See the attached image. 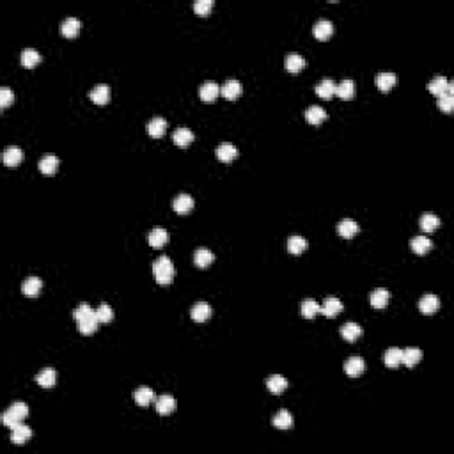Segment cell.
I'll return each instance as SVG.
<instances>
[{"mask_svg":"<svg viewBox=\"0 0 454 454\" xmlns=\"http://www.w3.org/2000/svg\"><path fill=\"white\" fill-rule=\"evenodd\" d=\"M156 412L160 413V415H171V413H174L176 410V399L172 396H160L158 399H156V405H155Z\"/></svg>","mask_w":454,"mask_h":454,"instance_id":"cell-11","label":"cell"},{"mask_svg":"<svg viewBox=\"0 0 454 454\" xmlns=\"http://www.w3.org/2000/svg\"><path fill=\"white\" fill-rule=\"evenodd\" d=\"M92 316H96V311H92V307L89 304H80L75 309V312H73V318L77 319V323L84 321L87 318H92Z\"/></svg>","mask_w":454,"mask_h":454,"instance_id":"cell-43","label":"cell"},{"mask_svg":"<svg viewBox=\"0 0 454 454\" xmlns=\"http://www.w3.org/2000/svg\"><path fill=\"white\" fill-rule=\"evenodd\" d=\"M20 59H22V64L25 66V68H34V66H37L39 62H41V55H39L36 48H25Z\"/></svg>","mask_w":454,"mask_h":454,"instance_id":"cell-37","label":"cell"},{"mask_svg":"<svg viewBox=\"0 0 454 454\" xmlns=\"http://www.w3.org/2000/svg\"><path fill=\"white\" fill-rule=\"evenodd\" d=\"M169 240V233H167L165 229H162V227H155V229L149 233V236H147V241H149L151 247H155V249H160V247L165 245V241Z\"/></svg>","mask_w":454,"mask_h":454,"instance_id":"cell-28","label":"cell"},{"mask_svg":"<svg viewBox=\"0 0 454 454\" xmlns=\"http://www.w3.org/2000/svg\"><path fill=\"white\" fill-rule=\"evenodd\" d=\"M30 438H32V429H30L29 426L22 424V422L11 429V442H13V444L22 445L25 444V442H29Z\"/></svg>","mask_w":454,"mask_h":454,"instance_id":"cell-4","label":"cell"},{"mask_svg":"<svg viewBox=\"0 0 454 454\" xmlns=\"http://www.w3.org/2000/svg\"><path fill=\"white\" fill-rule=\"evenodd\" d=\"M422 358V351L419 348H406L403 350L401 355V364H405L406 367H415Z\"/></svg>","mask_w":454,"mask_h":454,"instance_id":"cell-22","label":"cell"},{"mask_svg":"<svg viewBox=\"0 0 454 454\" xmlns=\"http://www.w3.org/2000/svg\"><path fill=\"white\" fill-rule=\"evenodd\" d=\"M266 387H268L270 392L282 394L284 390L288 389V380H286L284 376H280V374H273V376H270L268 380H266Z\"/></svg>","mask_w":454,"mask_h":454,"instance_id":"cell-29","label":"cell"},{"mask_svg":"<svg viewBox=\"0 0 454 454\" xmlns=\"http://www.w3.org/2000/svg\"><path fill=\"white\" fill-rule=\"evenodd\" d=\"M343 309H344L343 302H339L337 298H332V296L325 300L323 305H319V312L327 316V318H335Z\"/></svg>","mask_w":454,"mask_h":454,"instance_id":"cell-10","label":"cell"},{"mask_svg":"<svg viewBox=\"0 0 454 454\" xmlns=\"http://www.w3.org/2000/svg\"><path fill=\"white\" fill-rule=\"evenodd\" d=\"M172 140H174L176 146L186 147L194 142V133H192V130H188V128L179 126V128H176L174 133H172Z\"/></svg>","mask_w":454,"mask_h":454,"instance_id":"cell-9","label":"cell"},{"mask_svg":"<svg viewBox=\"0 0 454 454\" xmlns=\"http://www.w3.org/2000/svg\"><path fill=\"white\" fill-rule=\"evenodd\" d=\"M438 307H440V300H438L435 295H424L419 300V309H421V312L426 316L435 314Z\"/></svg>","mask_w":454,"mask_h":454,"instance_id":"cell-8","label":"cell"},{"mask_svg":"<svg viewBox=\"0 0 454 454\" xmlns=\"http://www.w3.org/2000/svg\"><path fill=\"white\" fill-rule=\"evenodd\" d=\"M153 275H155L156 282L162 286H169L174 280L176 270H174V263L169 259L167 256H162L153 263Z\"/></svg>","mask_w":454,"mask_h":454,"instance_id":"cell-1","label":"cell"},{"mask_svg":"<svg viewBox=\"0 0 454 454\" xmlns=\"http://www.w3.org/2000/svg\"><path fill=\"white\" fill-rule=\"evenodd\" d=\"M172 208H174L176 213L185 215L194 208V199H192V195L188 194H179L178 197L174 199V202H172Z\"/></svg>","mask_w":454,"mask_h":454,"instance_id":"cell-13","label":"cell"},{"mask_svg":"<svg viewBox=\"0 0 454 454\" xmlns=\"http://www.w3.org/2000/svg\"><path fill=\"white\" fill-rule=\"evenodd\" d=\"M80 29H82V22L75 16L64 18L61 23V32H62V36H66V37H75L77 34L80 32Z\"/></svg>","mask_w":454,"mask_h":454,"instance_id":"cell-7","label":"cell"},{"mask_svg":"<svg viewBox=\"0 0 454 454\" xmlns=\"http://www.w3.org/2000/svg\"><path fill=\"white\" fill-rule=\"evenodd\" d=\"M431 240H429L428 236H415L412 241H410V247H412V250L415 254H419V256H422V254L429 252L431 250Z\"/></svg>","mask_w":454,"mask_h":454,"instance_id":"cell-34","label":"cell"},{"mask_svg":"<svg viewBox=\"0 0 454 454\" xmlns=\"http://www.w3.org/2000/svg\"><path fill=\"white\" fill-rule=\"evenodd\" d=\"M312 32L318 39H328L334 32V25H332L330 20H318L316 25L312 27Z\"/></svg>","mask_w":454,"mask_h":454,"instance_id":"cell-23","label":"cell"},{"mask_svg":"<svg viewBox=\"0 0 454 454\" xmlns=\"http://www.w3.org/2000/svg\"><path fill=\"white\" fill-rule=\"evenodd\" d=\"M220 94V85L215 84V82H204L199 89V96H201L202 101H215L217 96Z\"/></svg>","mask_w":454,"mask_h":454,"instance_id":"cell-12","label":"cell"},{"mask_svg":"<svg viewBox=\"0 0 454 454\" xmlns=\"http://www.w3.org/2000/svg\"><path fill=\"white\" fill-rule=\"evenodd\" d=\"M220 94H224L227 100H236L241 94V84L236 78H231L220 87Z\"/></svg>","mask_w":454,"mask_h":454,"instance_id":"cell-19","label":"cell"},{"mask_svg":"<svg viewBox=\"0 0 454 454\" xmlns=\"http://www.w3.org/2000/svg\"><path fill=\"white\" fill-rule=\"evenodd\" d=\"M337 233L339 236L350 240V238H353L358 233V224L355 220H351V218H344V220H340L337 224Z\"/></svg>","mask_w":454,"mask_h":454,"instance_id":"cell-14","label":"cell"},{"mask_svg":"<svg viewBox=\"0 0 454 454\" xmlns=\"http://www.w3.org/2000/svg\"><path fill=\"white\" fill-rule=\"evenodd\" d=\"M273 426L277 429H291L293 426V417L288 410H279L275 417H273Z\"/></svg>","mask_w":454,"mask_h":454,"instance_id":"cell-39","label":"cell"},{"mask_svg":"<svg viewBox=\"0 0 454 454\" xmlns=\"http://www.w3.org/2000/svg\"><path fill=\"white\" fill-rule=\"evenodd\" d=\"M133 398H135V403L139 406H147V405H151L155 394H153V390L149 389V387H139V389L135 390V394H133Z\"/></svg>","mask_w":454,"mask_h":454,"instance_id":"cell-38","label":"cell"},{"mask_svg":"<svg viewBox=\"0 0 454 454\" xmlns=\"http://www.w3.org/2000/svg\"><path fill=\"white\" fill-rule=\"evenodd\" d=\"M305 119H307V123L311 124H321L325 119H327V112L323 110L319 105H312V107H309L307 110H305Z\"/></svg>","mask_w":454,"mask_h":454,"instance_id":"cell-27","label":"cell"},{"mask_svg":"<svg viewBox=\"0 0 454 454\" xmlns=\"http://www.w3.org/2000/svg\"><path fill=\"white\" fill-rule=\"evenodd\" d=\"M2 160H4V163H6L7 167H14L23 160V151L20 149L18 146H9L6 151H4Z\"/></svg>","mask_w":454,"mask_h":454,"instance_id":"cell-18","label":"cell"},{"mask_svg":"<svg viewBox=\"0 0 454 454\" xmlns=\"http://www.w3.org/2000/svg\"><path fill=\"white\" fill-rule=\"evenodd\" d=\"M438 108H440V110H444L445 113H449L452 110V107H454V94H451V92H447V94H442V96H438Z\"/></svg>","mask_w":454,"mask_h":454,"instance_id":"cell-46","label":"cell"},{"mask_svg":"<svg viewBox=\"0 0 454 454\" xmlns=\"http://www.w3.org/2000/svg\"><path fill=\"white\" fill-rule=\"evenodd\" d=\"M366 369V362H364L362 357H350L344 362V373L351 378H357L364 373Z\"/></svg>","mask_w":454,"mask_h":454,"instance_id":"cell-5","label":"cell"},{"mask_svg":"<svg viewBox=\"0 0 454 454\" xmlns=\"http://www.w3.org/2000/svg\"><path fill=\"white\" fill-rule=\"evenodd\" d=\"M14 101V92L9 87L0 89V107H7Z\"/></svg>","mask_w":454,"mask_h":454,"instance_id":"cell-48","label":"cell"},{"mask_svg":"<svg viewBox=\"0 0 454 454\" xmlns=\"http://www.w3.org/2000/svg\"><path fill=\"white\" fill-rule=\"evenodd\" d=\"M335 94H337L340 100H351V98L355 96V82L350 80V78L343 80L337 85V89H335Z\"/></svg>","mask_w":454,"mask_h":454,"instance_id":"cell-33","label":"cell"},{"mask_svg":"<svg viewBox=\"0 0 454 454\" xmlns=\"http://www.w3.org/2000/svg\"><path fill=\"white\" fill-rule=\"evenodd\" d=\"M89 98H91L94 103L98 105H105L108 100H110V87L105 84H100L96 85L94 89H91V92H89Z\"/></svg>","mask_w":454,"mask_h":454,"instance_id":"cell-16","label":"cell"},{"mask_svg":"<svg viewBox=\"0 0 454 454\" xmlns=\"http://www.w3.org/2000/svg\"><path fill=\"white\" fill-rule=\"evenodd\" d=\"M27 417H29V406H27L25 403H14V405H11L9 408H7V412H4L2 422L6 428L13 429L14 426L20 424V422Z\"/></svg>","mask_w":454,"mask_h":454,"instance_id":"cell-2","label":"cell"},{"mask_svg":"<svg viewBox=\"0 0 454 454\" xmlns=\"http://www.w3.org/2000/svg\"><path fill=\"white\" fill-rule=\"evenodd\" d=\"M389 298H390V293L387 291V289H383V288H378V289H374V291L371 293L369 302H371V305H373L374 309H383L387 304H389Z\"/></svg>","mask_w":454,"mask_h":454,"instance_id":"cell-24","label":"cell"},{"mask_svg":"<svg viewBox=\"0 0 454 454\" xmlns=\"http://www.w3.org/2000/svg\"><path fill=\"white\" fill-rule=\"evenodd\" d=\"M319 312V304L314 300H305L302 302V316L307 319H312Z\"/></svg>","mask_w":454,"mask_h":454,"instance_id":"cell-44","label":"cell"},{"mask_svg":"<svg viewBox=\"0 0 454 454\" xmlns=\"http://www.w3.org/2000/svg\"><path fill=\"white\" fill-rule=\"evenodd\" d=\"M36 382L43 387V389H50V387H53V385H55V382H57L55 369H52V367H46V369H43L41 373L36 376Z\"/></svg>","mask_w":454,"mask_h":454,"instance_id":"cell-26","label":"cell"},{"mask_svg":"<svg viewBox=\"0 0 454 454\" xmlns=\"http://www.w3.org/2000/svg\"><path fill=\"white\" fill-rule=\"evenodd\" d=\"M215 153H217V158L220 160V162H233V160L238 156L236 146H233V144H227V142L220 144Z\"/></svg>","mask_w":454,"mask_h":454,"instance_id":"cell-30","label":"cell"},{"mask_svg":"<svg viewBox=\"0 0 454 454\" xmlns=\"http://www.w3.org/2000/svg\"><path fill=\"white\" fill-rule=\"evenodd\" d=\"M98 327H100V319H98V316L87 318V319H84V321H78V330L85 335L94 334V332L98 330Z\"/></svg>","mask_w":454,"mask_h":454,"instance_id":"cell-42","label":"cell"},{"mask_svg":"<svg viewBox=\"0 0 454 454\" xmlns=\"http://www.w3.org/2000/svg\"><path fill=\"white\" fill-rule=\"evenodd\" d=\"M305 68V59L300 53H289L286 57V69L291 73H298Z\"/></svg>","mask_w":454,"mask_h":454,"instance_id":"cell-35","label":"cell"},{"mask_svg":"<svg viewBox=\"0 0 454 454\" xmlns=\"http://www.w3.org/2000/svg\"><path fill=\"white\" fill-rule=\"evenodd\" d=\"M340 335H343L348 343H355V340L362 335V328H360V325L357 323H346L340 328Z\"/></svg>","mask_w":454,"mask_h":454,"instance_id":"cell-32","label":"cell"},{"mask_svg":"<svg viewBox=\"0 0 454 454\" xmlns=\"http://www.w3.org/2000/svg\"><path fill=\"white\" fill-rule=\"evenodd\" d=\"M335 89H337L335 82L332 80V78H325V80H321L316 85V94L323 98V100H330V98L335 94Z\"/></svg>","mask_w":454,"mask_h":454,"instance_id":"cell-17","label":"cell"},{"mask_svg":"<svg viewBox=\"0 0 454 454\" xmlns=\"http://www.w3.org/2000/svg\"><path fill=\"white\" fill-rule=\"evenodd\" d=\"M167 130V121L163 117H153V119L147 123V133L155 139H160V137L165 135Z\"/></svg>","mask_w":454,"mask_h":454,"instance_id":"cell-20","label":"cell"},{"mask_svg":"<svg viewBox=\"0 0 454 454\" xmlns=\"http://www.w3.org/2000/svg\"><path fill=\"white\" fill-rule=\"evenodd\" d=\"M213 259H215L213 252L208 249H204V247H202V249H197L194 254V263L197 264L199 268H206V266H210L211 263H213Z\"/></svg>","mask_w":454,"mask_h":454,"instance_id":"cell-31","label":"cell"},{"mask_svg":"<svg viewBox=\"0 0 454 454\" xmlns=\"http://www.w3.org/2000/svg\"><path fill=\"white\" fill-rule=\"evenodd\" d=\"M428 89H429V92H433L437 98L442 96V94H447V92L454 94V84H452V82H449L445 77H440V75L435 77L431 82H429Z\"/></svg>","mask_w":454,"mask_h":454,"instance_id":"cell-3","label":"cell"},{"mask_svg":"<svg viewBox=\"0 0 454 454\" xmlns=\"http://www.w3.org/2000/svg\"><path fill=\"white\" fill-rule=\"evenodd\" d=\"M211 314H213V311H211L210 304H206V302H197L190 311L192 319H194V321H197V323L208 321V319L211 318Z\"/></svg>","mask_w":454,"mask_h":454,"instance_id":"cell-6","label":"cell"},{"mask_svg":"<svg viewBox=\"0 0 454 454\" xmlns=\"http://www.w3.org/2000/svg\"><path fill=\"white\" fill-rule=\"evenodd\" d=\"M396 82H398V77L390 71H382L376 75V85H378L380 91H383V92L390 91V89L396 85Z\"/></svg>","mask_w":454,"mask_h":454,"instance_id":"cell-21","label":"cell"},{"mask_svg":"<svg viewBox=\"0 0 454 454\" xmlns=\"http://www.w3.org/2000/svg\"><path fill=\"white\" fill-rule=\"evenodd\" d=\"M57 167H59V158L55 155H46V156H43V158L39 160V171H41L43 174H46V176L55 174Z\"/></svg>","mask_w":454,"mask_h":454,"instance_id":"cell-25","label":"cell"},{"mask_svg":"<svg viewBox=\"0 0 454 454\" xmlns=\"http://www.w3.org/2000/svg\"><path fill=\"white\" fill-rule=\"evenodd\" d=\"M194 9L199 16H206L211 9H213V0H195Z\"/></svg>","mask_w":454,"mask_h":454,"instance_id":"cell-47","label":"cell"},{"mask_svg":"<svg viewBox=\"0 0 454 454\" xmlns=\"http://www.w3.org/2000/svg\"><path fill=\"white\" fill-rule=\"evenodd\" d=\"M96 316L100 319V323H108L113 319V311L108 304H101L100 307L96 309Z\"/></svg>","mask_w":454,"mask_h":454,"instance_id":"cell-45","label":"cell"},{"mask_svg":"<svg viewBox=\"0 0 454 454\" xmlns=\"http://www.w3.org/2000/svg\"><path fill=\"white\" fill-rule=\"evenodd\" d=\"M401 355H403L401 348H389V350L385 351V355H383V362H385L387 367L394 369V367H398L399 364H401Z\"/></svg>","mask_w":454,"mask_h":454,"instance_id":"cell-36","label":"cell"},{"mask_svg":"<svg viewBox=\"0 0 454 454\" xmlns=\"http://www.w3.org/2000/svg\"><path fill=\"white\" fill-rule=\"evenodd\" d=\"M305 249H307V241H305V238H302V236H291L288 240V250L291 254H295V256H300V254H302Z\"/></svg>","mask_w":454,"mask_h":454,"instance_id":"cell-41","label":"cell"},{"mask_svg":"<svg viewBox=\"0 0 454 454\" xmlns=\"http://www.w3.org/2000/svg\"><path fill=\"white\" fill-rule=\"evenodd\" d=\"M43 288V280L39 277H27L22 284V291L25 296H37Z\"/></svg>","mask_w":454,"mask_h":454,"instance_id":"cell-15","label":"cell"},{"mask_svg":"<svg viewBox=\"0 0 454 454\" xmlns=\"http://www.w3.org/2000/svg\"><path fill=\"white\" fill-rule=\"evenodd\" d=\"M438 225H440V218H438L437 215L424 213L421 217V229L426 231V233H431V231H435Z\"/></svg>","mask_w":454,"mask_h":454,"instance_id":"cell-40","label":"cell"}]
</instances>
